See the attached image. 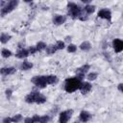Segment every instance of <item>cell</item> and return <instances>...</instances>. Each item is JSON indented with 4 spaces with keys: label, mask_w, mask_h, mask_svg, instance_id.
I'll return each mask as SVG.
<instances>
[{
    "label": "cell",
    "mask_w": 123,
    "mask_h": 123,
    "mask_svg": "<svg viewBox=\"0 0 123 123\" xmlns=\"http://www.w3.org/2000/svg\"><path fill=\"white\" fill-rule=\"evenodd\" d=\"M57 51H58V50H57L55 44H53V45H47V47H46V49H45V52H46L47 55H53V54H55Z\"/></svg>",
    "instance_id": "44dd1931"
},
{
    "label": "cell",
    "mask_w": 123,
    "mask_h": 123,
    "mask_svg": "<svg viewBox=\"0 0 123 123\" xmlns=\"http://www.w3.org/2000/svg\"><path fill=\"white\" fill-rule=\"evenodd\" d=\"M66 21V16L62 15V14H55L52 18V22L54 25H62L64 22Z\"/></svg>",
    "instance_id": "8fae6325"
},
{
    "label": "cell",
    "mask_w": 123,
    "mask_h": 123,
    "mask_svg": "<svg viewBox=\"0 0 123 123\" xmlns=\"http://www.w3.org/2000/svg\"><path fill=\"white\" fill-rule=\"evenodd\" d=\"M47 101V98L45 95H43L42 93H38L37 97V100H36V104H38V105H41V104H44L45 102Z\"/></svg>",
    "instance_id": "ffe728a7"
},
{
    "label": "cell",
    "mask_w": 123,
    "mask_h": 123,
    "mask_svg": "<svg viewBox=\"0 0 123 123\" xmlns=\"http://www.w3.org/2000/svg\"><path fill=\"white\" fill-rule=\"evenodd\" d=\"M112 47L115 53H120L123 51V39L114 38L112 40Z\"/></svg>",
    "instance_id": "9c48e42d"
},
{
    "label": "cell",
    "mask_w": 123,
    "mask_h": 123,
    "mask_svg": "<svg viewBox=\"0 0 123 123\" xmlns=\"http://www.w3.org/2000/svg\"><path fill=\"white\" fill-rule=\"evenodd\" d=\"M12 55V51L11 50H9V49H7V48H3L2 50H1V56L3 57V58H10L11 56Z\"/></svg>",
    "instance_id": "603a6c76"
},
{
    "label": "cell",
    "mask_w": 123,
    "mask_h": 123,
    "mask_svg": "<svg viewBox=\"0 0 123 123\" xmlns=\"http://www.w3.org/2000/svg\"><path fill=\"white\" fill-rule=\"evenodd\" d=\"M91 118V114L87 111H82L79 114V120L83 123H86L90 120Z\"/></svg>",
    "instance_id": "4fadbf2b"
},
{
    "label": "cell",
    "mask_w": 123,
    "mask_h": 123,
    "mask_svg": "<svg viewBox=\"0 0 123 123\" xmlns=\"http://www.w3.org/2000/svg\"><path fill=\"white\" fill-rule=\"evenodd\" d=\"M38 93H39V92L37 91V90L31 91L30 93H28V94L25 96L24 101H25L27 104H34V103H36V100H37V97Z\"/></svg>",
    "instance_id": "ba28073f"
},
{
    "label": "cell",
    "mask_w": 123,
    "mask_h": 123,
    "mask_svg": "<svg viewBox=\"0 0 123 123\" xmlns=\"http://www.w3.org/2000/svg\"><path fill=\"white\" fill-rule=\"evenodd\" d=\"M70 41H71V37L70 36H66L65 37V39H64V42H68V44H69Z\"/></svg>",
    "instance_id": "e575fe53"
},
{
    "label": "cell",
    "mask_w": 123,
    "mask_h": 123,
    "mask_svg": "<svg viewBox=\"0 0 123 123\" xmlns=\"http://www.w3.org/2000/svg\"><path fill=\"white\" fill-rule=\"evenodd\" d=\"M12 123H19L23 120V116H22V114L17 113V114H14L13 116H12Z\"/></svg>",
    "instance_id": "484cf974"
},
{
    "label": "cell",
    "mask_w": 123,
    "mask_h": 123,
    "mask_svg": "<svg viewBox=\"0 0 123 123\" xmlns=\"http://www.w3.org/2000/svg\"><path fill=\"white\" fill-rule=\"evenodd\" d=\"M89 69H90V65H89V64H87V63L83 64L82 66H80V67H78V68L76 69V76H75V77H77L80 81L83 82V79L85 78L86 74L88 72Z\"/></svg>",
    "instance_id": "5b68a950"
},
{
    "label": "cell",
    "mask_w": 123,
    "mask_h": 123,
    "mask_svg": "<svg viewBox=\"0 0 123 123\" xmlns=\"http://www.w3.org/2000/svg\"><path fill=\"white\" fill-rule=\"evenodd\" d=\"M31 82L36 86H37L38 88H44L46 87L48 85H47V82H46V78H45V75H37V76H34L31 80Z\"/></svg>",
    "instance_id": "277c9868"
},
{
    "label": "cell",
    "mask_w": 123,
    "mask_h": 123,
    "mask_svg": "<svg viewBox=\"0 0 123 123\" xmlns=\"http://www.w3.org/2000/svg\"><path fill=\"white\" fill-rule=\"evenodd\" d=\"M51 117L49 115H41L39 119V123H48L50 121Z\"/></svg>",
    "instance_id": "83f0119b"
},
{
    "label": "cell",
    "mask_w": 123,
    "mask_h": 123,
    "mask_svg": "<svg viewBox=\"0 0 123 123\" xmlns=\"http://www.w3.org/2000/svg\"><path fill=\"white\" fill-rule=\"evenodd\" d=\"M67 12L68 15L73 19H79L83 14V8L77 3L68 2L67 3Z\"/></svg>",
    "instance_id": "7a4b0ae2"
},
{
    "label": "cell",
    "mask_w": 123,
    "mask_h": 123,
    "mask_svg": "<svg viewBox=\"0 0 123 123\" xmlns=\"http://www.w3.org/2000/svg\"><path fill=\"white\" fill-rule=\"evenodd\" d=\"M17 5H18V1H17V0H10L9 2H7V4L5 5V7L2 8L1 11H0L1 16L3 17V16H5L6 14L12 12L17 7Z\"/></svg>",
    "instance_id": "3957f363"
},
{
    "label": "cell",
    "mask_w": 123,
    "mask_h": 123,
    "mask_svg": "<svg viewBox=\"0 0 123 123\" xmlns=\"http://www.w3.org/2000/svg\"><path fill=\"white\" fill-rule=\"evenodd\" d=\"M98 77V74L96 72H89L88 74H86V79L88 80V82H92L95 81Z\"/></svg>",
    "instance_id": "cb8c5ba5"
},
{
    "label": "cell",
    "mask_w": 123,
    "mask_h": 123,
    "mask_svg": "<svg viewBox=\"0 0 123 123\" xmlns=\"http://www.w3.org/2000/svg\"><path fill=\"white\" fill-rule=\"evenodd\" d=\"M55 46H56L57 50H62L65 48V42L63 40H57L55 43Z\"/></svg>",
    "instance_id": "d4e9b609"
},
{
    "label": "cell",
    "mask_w": 123,
    "mask_h": 123,
    "mask_svg": "<svg viewBox=\"0 0 123 123\" xmlns=\"http://www.w3.org/2000/svg\"><path fill=\"white\" fill-rule=\"evenodd\" d=\"M45 78H46V82H47V85H50V86H54L56 84H58L59 82V78L56 76V75H45Z\"/></svg>",
    "instance_id": "9a60e30c"
},
{
    "label": "cell",
    "mask_w": 123,
    "mask_h": 123,
    "mask_svg": "<svg viewBox=\"0 0 123 123\" xmlns=\"http://www.w3.org/2000/svg\"><path fill=\"white\" fill-rule=\"evenodd\" d=\"M29 55H30L29 50H28V49H26V48L18 49V50L16 51V53H15V57H16L17 59H21V60L26 59Z\"/></svg>",
    "instance_id": "5bb4252c"
},
{
    "label": "cell",
    "mask_w": 123,
    "mask_h": 123,
    "mask_svg": "<svg viewBox=\"0 0 123 123\" xmlns=\"http://www.w3.org/2000/svg\"><path fill=\"white\" fill-rule=\"evenodd\" d=\"M97 16L99 18H102V19H105V20L110 21L111 19V12L110 9L104 8V9H101V10L98 11Z\"/></svg>",
    "instance_id": "52a82bcc"
},
{
    "label": "cell",
    "mask_w": 123,
    "mask_h": 123,
    "mask_svg": "<svg viewBox=\"0 0 123 123\" xmlns=\"http://www.w3.org/2000/svg\"><path fill=\"white\" fill-rule=\"evenodd\" d=\"M16 71L15 67L13 66H6V67H2L0 70V73L2 76H9V75H12L14 74Z\"/></svg>",
    "instance_id": "7c38bea8"
},
{
    "label": "cell",
    "mask_w": 123,
    "mask_h": 123,
    "mask_svg": "<svg viewBox=\"0 0 123 123\" xmlns=\"http://www.w3.org/2000/svg\"><path fill=\"white\" fill-rule=\"evenodd\" d=\"M91 88H92V85L90 84V82H86V81H83L82 82V84H81V86H80V91H81V93L82 94H87L90 90H91Z\"/></svg>",
    "instance_id": "30bf717a"
},
{
    "label": "cell",
    "mask_w": 123,
    "mask_h": 123,
    "mask_svg": "<svg viewBox=\"0 0 123 123\" xmlns=\"http://www.w3.org/2000/svg\"><path fill=\"white\" fill-rule=\"evenodd\" d=\"M72 114H73V110L72 109L61 111L60 114H59V123H67L69 121V119L71 118Z\"/></svg>",
    "instance_id": "8992f818"
},
{
    "label": "cell",
    "mask_w": 123,
    "mask_h": 123,
    "mask_svg": "<svg viewBox=\"0 0 123 123\" xmlns=\"http://www.w3.org/2000/svg\"><path fill=\"white\" fill-rule=\"evenodd\" d=\"M95 11V6L94 5H91V4H88V5H86L84 8H83V12L86 15H89L91 13H93Z\"/></svg>",
    "instance_id": "e0dca14e"
},
{
    "label": "cell",
    "mask_w": 123,
    "mask_h": 123,
    "mask_svg": "<svg viewBox=\"0 0 123 123\" xmlns=\"http://www.w3.org/2000/svg\"><path fill=\"white\" fill-rule=\"evenodd\" d=\"M117 89H118V91L123 93V83H120L117 85Z\"/></svg>",
    "instance_id": "836d02e7"
},
{
    "label": "cell",
    "mask_w": 123,
    "mask_h": 123,
    "mask_svg": "<svg viewBox=\"0 0 123 123\" xmlns=\"http://www.w3.org/2000/svg\"><path fill=\"white\" fill-rule=\"evenodd\" d=\"M33 66H34V64H33L31 62L24 60V61H23L21 63H20L19 68H20L21 70H23V71H27V70L32 69V68H33Z\"/></svg>",
    "instance_id": "2e32d148"
},
{
    "label": "cell",
    "mask_w": 123,
    "mask_h": 123,
    "mask_svg": "<svg viewBox=\"0 0 123 123\" xmlns=\"http://www.w3.org/2000/svg\"><path fill=\"white\" fill-rule=\"evenodd\" d=\"M122 16H123V14H122Z\"/></svg>",
    "instance_id": "8d00e7d4"
},
{
    "label": "cell",
    "mask_w": 123,
    "mask_h": 123,
    "mask_svg": "<svg viewBox=\"0 0 123 123\" xmlns=\"http://www.w3.org/2000/svg\"><path fill=\"white\" fill-rule=\"evenodd\" d=\"M12 38V36L7 34V33H1V36H0V41L2 44H5L7 43L10 39Z\"/></svg>",
    "instance_id": "d6986e66"
},
{
    "label": "cell",
    "mask_w": 123,
    "mask_h": 123,
    "mask_svg": "<svg viewBox=\"0 0 123 123\" xmlns=\"http://www.w3.org/2000/svg\"><path fill=\"white\" fill-rule=\"evenodd\" d=\"M5 94H6V97L8 98V100H10L12 98V90L11 88H8V89H6Z\"/></svg>",
    "instance_id": "f546056e"
},
{
    "label": "cell",
    "mask_w": 123,
    "mask_h": 123,
    "mask_svg": "<svg viewBox=\"0 0 123 123\" xmlns=\"http://www.w3.org/2000/svg\"><path fill=\"white\" fill-rule=\"evenodd\" d=\"M66 50L68 53H75L77 51V46L73 43H69L67 46H66Z\"/></svg>",
    "instance_id": "4316f807"
},
{
    "label": "cell",
    "mask_w": 123,
    "mask_h": 123,
    "mask_svg": "<svg viewBox=\"0 0 123 123\" xmlns=\"http://www.w3.org/2000/svg\"><path fill=\"white\" fill-rule=\"evenodd\" d=\"M23 123H35V121H34L33 117H25Z\"/></svg>",
    "instance_id": "1f68e13d"
},
{
    "label": "cell",
    "mask_w": 123,
    "mask_h": 123,
    "mask_svg": "<svg viewBox=\"0 0 123 123\" xmlns=\"http://www.w3.org/2000/svg\"><path fill=\"white\" fill-rule=\"evenodd\" d=\"M28 50H29V53H30V55H34V54H36V53L37 52V49L36 45L30 46V47L28 48Z\"/></svg>",
    "instance_id": "f1b7e54d"
},
{
    "label": "cell",
    "mask_w": 123,
    "mask_h": 123,
    "mask_svg": "<svg viewBox=\"0 0 123 123\" xmlns=\"http://www.w3.org/2000/svg\"><path fill=\"white\" fill-rule=\"evenodd\" d=\"M36 47H37V52H41V51H43V50L46 49L47 45H46V43H45L44 41H38V42L36 44Z\"/></svg>",
    "instance_id": "7402d4cb"
},
{
    "label": "cell",
    "mask_w": 123,
    "mask_h": 123,
    "mask_svg": "<svg viewBox=\"0 0 123 123\" xmlns=\"http://www.w3.org/2000/svg\"><path fill=\"white\" fill-rule=\"evenodd\" d=\"M32 117H33L35 123H39V119H40V116H39V115H37V114H34Z\"/></svg>",
    "instance_id": "d6a6232c"
},
{
    "label": "cell",
    "mask_w": 123,
    "mask_h": 123,
    "mask_svg": "<svg viewBox=\"0 0 123 123\" xmlns=\"http://www.w3.org/2000/svg\"><path fill=\"white\" fill-rule=\"evenodd\" d=\"M82 81H80L77 77L67 78L64 82V90L67 93H73L74 91L80 89Z\"/></svg>",
    "instance_id": "6da1fadb"
},
{
    "label": "cell",
    "mask_w": 123,
    "mask_h": 123,
    "mask_svg": "<svg viewBox=\"0 0 123 123\" xmlns=\"http://www.w3.org/2000/svg\"><path fill=\"white\" fill-rule=\"evenodd\" d=\"M80 49L82 50V51H85V52H87V51H89L90 49H91V43L89 42V41H87V40H85V41H83L81 44H80Z\"/></svg>",
    "instance_id": "ac0fdd59"
},
{
    "label": "cell",
    "mask_w": 123,
    "mask_h": 123,
    "mask_svg": "<svg viewBox=\"0 0 123 123\" xmlns=\"http://www.w3.org/2000/svg\"><path fill=\"white\" fill-rule=\"evenodd\" d=\"M2 123H12V119L10 116H6L2 119Z\"/></svg>",
    "instance_id": "4dcf8cb0"
},
{
    "label": "cell",
    "mask_w": 123,
    "mask_h": 123,
    "mask_svg": "<svg viewBox=\"0 0 123 123\" xmlns=\"http://www.w3.org/2000/svg\"><path fill=\"white\" fill-rule=\"evenodd\" d=\"M73 123H77V122H73Z\"/></svg>",
    "instance_id": "d590c367"
}]
</instances>
